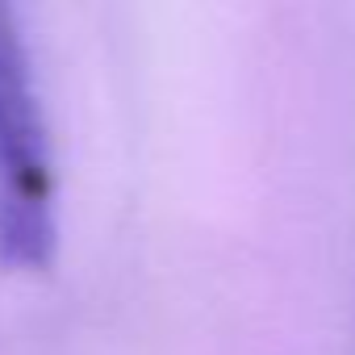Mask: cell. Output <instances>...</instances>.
Masks as SVG:
<instances>
[{
    "mask_svg": "<svg viewBox=\"0 0 355 355\" xmlns=\"http://www.w3.org/2000/svg\"><path fill=\"white\" fill-rule=\"evenodd\" d=\"M55 167L17 9L0 5V263L42 272L55 259Z\"/></svg>",
    "mask_w": 355,
    "mask_h": 355,
    "instance_id": "6da1fadb",
    "label": "cell"
}]
</instances>
